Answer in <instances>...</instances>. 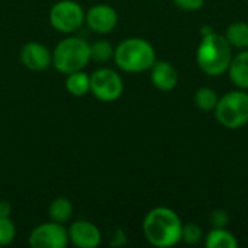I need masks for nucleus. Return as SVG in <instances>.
<instances>
[{
    "mask_svg": "<svg viewBox=\"0 0 248 248\" xmlns=\"http://www.w3.org/2000/svg\"><path fill=\"white\" fill-rule=\"evenodd\" d=\"M182 219L179 215L166 206L151 209L142 222V231L145 240L158 248L176 246L182 241Z\"/></svg>",
    "mask_w": 248,
    "mask_h": 248,
    "instance_id": "nucleus-1",
    "label": "nucleus"
},
{
    "mask_svg": "<svg viewBox=\"0 0 248 248\" xmlns=\"http://www.w3.org/2000/svg\"><path fill=\"white\" fill-rule=\"evenodd\" d=\"M231 60L232 46L227 41L225 35L212 32L202 36L196 51V62L205 74L211 77L222 76L228 70Z\"/></svg>",
    "mask_w": 248,
    "mask_h": 248,
    "instance_id": "nucleus-2",
    "label": "nucleus"
},
{
    "mask_svg": "<svg viewBox=\"0 0 248 248\" xmlns=\"http://www.w3.org/2000/svg\"><path fill=\"white\" fill-rule=\"evenodd\" d=\"M113 60L118 68L125 73H142L155 62V51L142 38H128L115 48Z\"/></svg>",
    "mask_w": 248,
    "mask_h": 248,
    "instance_id": "nucleus-3",
    "label": "nucleus"
},
{
    "mask_svg": "<svg viewBox=\"0 0 248 248\" xmlns=\"http://www.w3.org/2000/svg\"><path fill=\"white\" fill-rule=\"evenodd\" d=\"M90 62V44L80 36L61 39L52 51V65L62 74L83 70Z\"/></svg>",
    "mask_w": 248,
    "mask_h": 248,
    "instance_id": "nucleus-4",
    "label": "nucleus"
},
{
    "mask_svg": "<svg viewBox=\"0 0 248 248\" xmlns=\"http://www.w3.org/2000/svg\"><path fill=\"white\" fill-rule=\"evenodd\" d=\"M217 121L228 128L238 129L248 124V93L246 90H232L218 99L214 109Z\"/></svg>",
    "mask_w": 248,
    "mask_h": 248,
    "instance_id": "nucleus-5",
    "label": "nucleus"
},
{
    "mask_svg": "<svg viewBox=\"0 0 248 248\" xmlns=\"http://www.w3.org/2000/svg\"><path fill=\"white\" fill-rule=\"evenodd\" d=\"M86 12L74 0H60L49 10L51 26L61 33H73L84 23Z\"/></svg>",
    "mask_w": 248,
    "mask_h": 248,
    "instance_id": "nucleus-6",
    "label": "nucleus"
},
{
    "mask_svg": "<svg viewBox=\"0 0 248 248\" xmlns=\"http://www.w3.org/2000/svg\"><path fill=\"white\" fill-rule=\"evenodd\" d=\"M90 93L100 102H115L124 93L122 77L112 68H97L90 74Z\"/></svg>",
    "mask_w": 248,
    "mask_h": 248,
    "instance_id": "nucleus-7",
    "label": "nucleus"
},
{
    "mask_svg": "<svg viewBox=\"0 0 248 248\" xmlns=\"http://www.w3.org/2000/svg\"><path fill=\"white\" fill-rule=\"evenodd\" d=\"M28 243L32 248H65L70 243L68 230L64 224L44 222L31 231Z\"/></svg>",
    "mask_w": 248,
    "mask_h": 248,
    "instance_id": "nucleus-8",
    "label": "nucleus"
},
{
    "mask_svg": "<svg viewBox=\"0 0 248 248\" xmlns=\"http://www.w3.org/2000/svg\"><path fill=\"white\" fill-rule=\"evenodd\" d=\"M118 19H119L118 12L112 6L99 3L86 12L84 23L89 26L92 32L99 35H106L116 28Z\"/></svg>",
    "mask_w": 248,
    "mask_h": 248,
    "instance_id": "nucleus-9",
    "label": "nucleus"
},
{
    "mask_svg": "<svg viewBox=\"0 0 248 248\" xmlns=\"http://www.w3.org/2000/svg\"><path fill=\"white\" fill-rule=\"evenodd\" d=\"M19 60L31 71H45L52 65V52L41 42H26L19 51Z\"/></svg>",
    "mask_w": 248,
    "mask_h": 248,
    "instance_id": "nucleus-10",
    "label": "nucleus"
},
{
    "mask_svg": "<svg viewBox=\"0 0 248 248\" xmlns=\"http://www.w3.org/2000/svg\"><path fill=\"white\" fill-rule=\"evenodd\" d=\"M68 240L78 248H96L102 243L100 230L90 221H76L70 225Z\"/></svg>",
    "mask_w": 248,
    "mask_h": 248,
    "instance_id": "nucleus-11",
    "label": "nucleus"
},
{
    "mask_svg": "<svg viewBox=\"0 0 248 248\" xmlns=\"http://www.w3.org/2000/svg\"><path fill=\"white\" fill-rule=\"evenodd\" d=\"M151 70V83L155 89L161 92L173 90L179 83V73L176 67L169 61H157L153 64Z\"/></svg>",
    "mask_w": 248,
    "mask_h": 248,
    "instance_id": "nucleus-12",
    "label": "nucleus"
},
{
    "mask_svg": "<svg viewBox=\"0 0 248 248\" xmlns=\"http://www.w3.org/2000/svg\"><path fill=\"white\" fill-rule=\"evenodd\" d=\"M227 71L238 89L248 90V49H243L232 57Z\"/></svg>",
    "mask_w": 248,
    "mask_h": 248,
    "instance_id": "nucleus-13",
    "label": "nucleus"
},
{
    "mask_svg": "<svg viewBox=\"0 0 248 248\" xmlns=\"http://www.w3.org/2000/svg\"><path fill=\"white\" fill-rule=\"evenodd\" d=\"M73 202L68 198L60 196L55 198L48 206V217L51 221L58 224H67L73 217Z\"/></svg>",
    "mask_w": 248,
    "mask_h": 248,
    "instance_id": "nucleus-14",
    "label": "nucleus"
},
{
    "mask_svg": "<svg viewBox=\"0 0 248 248\" xmlns=\"http://www.w3.org/2000/svg\"><path fill=\"white\" fill-rule=\"evenodd\" d=\"M65 90L73 96H84L90 92V76L83 70L67 74Z\"/></svg>",
    "mask_w": 248,
    "mask_h": 248,
    "instance_id": "nucleus-15",
    "label": "nucleus"
},
{
    "mask_svg": "<svg viewBox=\"0 0 248 248\" xmlns=\"http://www.w3.org/2000/svg\"><path fill=\"white\" fill-rule=\"evenodd\" d=\"M225 38L232 48L247 49L248 48V23L234 22L227 28Z\"/></svg>",
    "mask_w": 248,
    "mask_h": 248,
    "instance_id": "nucleus-16",
    "label": "nucleus"
},
{
    "mask_svg": "<svg viewBox=\"0 0 248 248\" xmlns=\"http://www.w3.org/2000/svg\"><path fill=\"white\" fill-rule=\"evenodd\" d=\"M205 246L208 248H235L238 243L227 228H214L206 235Z\"/></svg>",
    "mask_w": 248,
    "mask_h": 248,
    "instance_id": "nucleus-17",
    "label": "nucleus"
},
{
    "mask_svg": "<svg viewBox=\"0 0 248 248\" xmlns=\"http://www.w3.org/2000/svg\"><path fill=\"white\" fill-rule=\"evenodd\" d=\"M113 54H115V48L106 39H99L90 44V61L93 60L97 64H105L113 58Z\"/></svg>",
    "mask_w": 248,
    "mask_h": 248,
    "instance_id": "nucleus-18",
    "label": "nucleus"
},
{
    "mask_svg": "<svg viewBox=\"0 0 248 248\" xmlns=\"http://www.w3.org/2000/svg\"><path fill=\"white\" fill-rule=\"evenodd\" d=\"M218 99L219 96L217 92L209 87H201L195 93V105L202 112H212L218 103Z\"/></svg>",
    "mask_w": 248,
    "mask_h": 248,
    "instance_id": "nucleus-19",
    "label": "nucleus"
},
{
    "mask_svg": "<svg viewBox=\"0 0 248 248\" xmlns=\"http://www.w3.org/2000/svg\"><path fill=\"white\" fill-rule=\"evenodd\" d=\"M16 237V227L10 217H0V247L9 246Z\"/></svg>",
    "mask_w": 248,
    "mask_h": 248,
    "instance_id": "nucleus-20",
    "label": "nucleus"
},
{
    "mask_svg": "<svg viewBox=\"0 0 248 248\" xmlns=\"http://www.w3.org/2000/svg\"><path fill=\"white\" fill-rule=\"evenodd\" d=\"M203 238V231L198 224H186L182 227V241L187 246H195Z\"/></svg>",
    "mask_w": 248,
    "mask_h": 248,
    "instance_id": "nucleus-21",
    "label": "nucleus"
},
{
    "mask_svg": "<svg viewBox=\"0 0 248 248\" xmlns=\"http://www.w3.org/2000/svg\"><path fill=\"white\" fill-rule=\"evenodd\" d=\"M209 222L214 228H227L230 222L228 212L225 209H215L209 215Z\"/></svg>",
    "mask_w": 248,
    "mask_h": 248,
    "instance_id": "nucleus-22",
    "label": "nucleus"
},
{
    "mask_svg": "<svg viewBox=\"0 0 248 248\" xmlns=\"http://www.w3.org/2000/svg\"><path fill=\"white\" fill-rule=\"evenodd\" d=\"M173 1L179 9L186 10V12L199 10L205 4V0H173Z\"/></svg>",
    "mask_w": 248,
    "mask_h": 248,
    "instance_id": "nucleus-23",
    "label": "nucleus"
},
{
    "mask_svg": "<svg viewBox=\"0 0 248 248\" xmlns=\"http://www.w3.org/2000/svg\"><path fill=\"white\" fill-rule=\"evenodd\" d=\"M12 205L7 201H0V217H10Z\"/></svg>",
    "mask_w": 248,
    "mask_h": 248,
    "instance_id": "nucleus-24",
    "label": "nucleus"
},
{
    "mask_svg": "<svg viewBox=\"0 0 248 248\" xmlns=\"http://www.w3.org/2000/svg\"><path fill=\"white\" fill-rule=\"evenodd\" d=\"M214 31H212V28L209 26V25H203L202 28H201V35L202 36H206V35H209V33H212Z\"/></svg>",
    "mask_w": 248,
    "mask_h": 248,
    "instance_id": "nucleus-25",
    "label": "nucleus"
}]
</instances>
